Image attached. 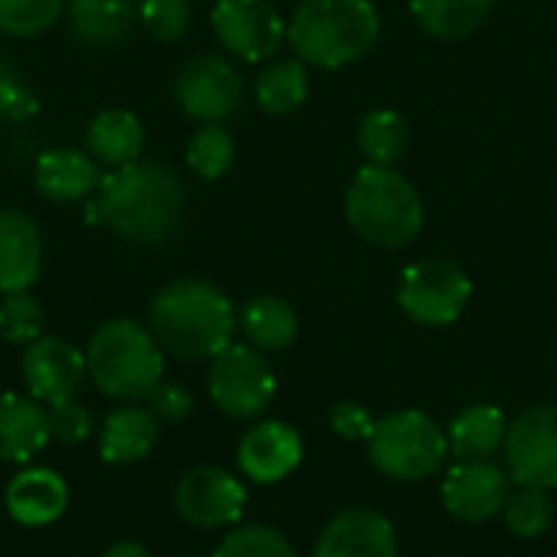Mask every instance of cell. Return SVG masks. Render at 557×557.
Instances as JSON below:
<instances>
[{
  "mask_svg": "<svg viewBox=\"0 0 557 557\" xmlns=\"http://www.w3.org/2000/svg\"><path fill=\"white\" fill-rule=\"evenodd\" d=\"M183 202V183L170 166L134 160L101 176L95 209L117 238L131 245H160L176 232Z\"/></svg>",
  "mask_w": 557,
  "mask_h": 557,
  "instance_id": "obj_1",
  "label": "cell"
},
{
  "mask_svg": "<svg viewBox=\"0 0 557 557\" xmlns=\"http://www.w3.org/2000/svg\"><path fill=\"white\" fill-rule=\"evenodd\" d=\"M147 326L163 352L196 362L219 356L232 343L235 310L215 284L183 277L153 294Z\"/></svg>",
  "mask_w": 557,
  "mask_h": 557,
  "instance_id": "obj_2",
  "label": "cell"
},
{
  "mask_svg": "<svg viewBox=\"0 0 557 557\" xmlns=\"http://www.w3.org/2000/svg\"><path fill=\"white\" fill-rule=\"evenodd\" d=\"M85 369L91 385L124 405H140L163 382V349L150 326L117 317L101 323L85 349Z\"/></svg>",
  "mask_w": 557,
  "mask_h": 557,
  "instance_id": "obj_3",
  "label": "cell"
},
{
  "mask_svg": "<svg viewBox=\"0 0 557 557\" xmlns=\"http://www.w3.org/2000/svg\"><path fill=\"white\" fill-rule=\"evenodd\" d=\"M379 10L372 0H300L287 39L297 59L320 69H343L379 42Z\"/></svg>",
  "mask_w": 557,
  "mask_h": 557,
  "instance_id": "obj_4",
  "label": "cell"
},
{
  "mask_svg": "<svg viewBox=\"0 0 557 557\" xmlns=\"http://www.w3.org/2000/svg\"><path fill=\"white\" fill-rule=\"evenodd\" d=\"M346 219L369 245L401 248L424 225V202L414 183L395 166H362L346 193Z\"/></svg>",
  "mask_w": 557,
  "mask_h": 557,
  "instance_id": "obj_5",
  "label": "cell"
},
{
  "mask_svg": "<svg viewBox=\"0 0 557 557\" xmlns=\"http://www.w3.org/2000/svg\"><path fill=\"white\" fill-rule=\"evenodd\" d=\"M366 444L372 467L398 483L434 476L450 454L447 431L424 411H395L379 418Z\"/></svg>",
  "mask_w": 557,
  "mask_h": 557,
  "instance_id": "obj_6",
  "label": "cell"
},
{
  "mask_svg": "<svg viewBox=\"0 0 557 557\" xmlns=\"http://www.w3.org/2000/svg\"><path fill=\"white\" fill-rule=\"evenodd\" d=\"M209 398L232 421H251L264 414L277 392L271 362L255 346L228 343L219 356L209 359Z\"/></svg>",
  "mask_w": 557,
  "mask_h": 557,
  "instance_id": "obj_7",
  "label": "cell"
},
{
  "mask_svg": "<svg viewBox=\"0 0 557 557\" xmlns=\"http://www.w3.org/2000/svg\"><path fill=\"white\" fill-rule=\"evenodd\" d=\"M470 274L447 258H424L405 268L398 284L401 310L421 326H450L470 304Z\"/></svg>",
  "mask_w": 557,
  "mask_h": 557,
  "instance_id": "obj_8",
  "label": "cell"
},
{
  "mask_svg": "<svg viewBox=\"0 0 557 557\" xmlns=\"http://www.w3.org/2000/svg\"><path fill=\"white\" fill-rule=\"evenodd\" d=\"M506 473L519 486L557 490V408L522 411L506 431Z\"/></svg>",
  "mask_w": 557,
  "mask_h": 557,
  "instance_id": "obj_9",
  "label": "cell"
},
{
  "mask_svg": "<svg viewBox=\"0 0 557 557\" xmlns=\"http://www.w3.org/2000/svg\"><path fill=\"white\" fill-rule=\"evenodd\" d=\"M173 95L186 117L202 124H219L242 108L245 82L232 62L219 55H196L180 69Z\"/></svg>",
  "mask_w": 557,
  "mask_h": 557,
  "instance_id": "obj_10",
  "label": "cell"
},
{
  "mask_svg": "<svg viewBox=\"0 0 557 557\" xmlns=\"http://www.w3.org/2000/svg\"><path fill=\"white\" fill-rule=\"evenodd\" d=\"M176 512L193 529H232L248 503V493L238 476L222 467H193L173 493Z\"/></svg>",
  "mask_w": 557,
  "mask_h": 557,
  "instance_id": "obj_11",
  "label": "cell"
},
{
  "mask_svg": "<svg viewBox=\"0 0 557 557\" xmlns=\"http://www.w3.org/2000/svg\"><path fill=\"white\" fill-rule=\"evenodd\" d=\"M212 29L245 62L271 59L287 39V23L268 0H219L212 7Z\"/></svg>",
  "mask_w": 557,
  "mask_h": 557,
  "instance_id": "obj_12",
  "label": "cell"
},
{
  "mask_svg": "<svg viewBox=\"0 0 557 557\" xmlns=\"http://www.w3.org/2000/svg\"><path fill=\"white\" fill-rule=\"evenodd\" d=\"M20 372H23L29 398H36L46 408L72 401L82 382L88 379L85 352L75 349L62 336H39L36 343H29L23 352Z\"/></svg>",
  "mask_w": 557,
  "mask_h": 557,
  "instance_id": "obj_13",
  "label": "cell"
},
{
  "mask_svg": "<svg viewBox=\"0 0 557 557\" xmlns=\"http://www.w3.org/2000/svg\"><path fill=\"white\" fill-rule=\"evenodd\" d=\"M509 473L493 460H460L441 483L444 509L460 522H490L506 509Z\"/></svg>",
  "mask_w": 557,
  "mask_h": 557,
  "instance_id": "obj_14",
  "label": "cell"
},
{
  "mask_svg": "<svg viewBox=\"0 0 557 557\" xmlns=\"http://www.w3.org/2000/svg\"><path fill=\"white\" fill-rule=\"evenodd\" d=\"M313 557H398V539L382 512L356 506L326 522Z\"/></svg>",
  "mask_w": 557,
  "mask_h": 557,
  "instance_id": "obj_15",
  "label": "cell"
},
{
  "mask_svg": "<svg viewBox=\"0 0 557 557\" xmlns=\"http://www.w3.org/2000/svg\"><path fill=\"white\" fill-rule=\"evenodd\" d=\"M304 460L300 434L284 421H261L238 444V467L251 483L271 486L287 480Z\"/></svg>",
  "mask_w": 557,
  "mask_h": 557,
  "instance_id": "obj_16",
  "label": "cell"
},
{
  "mask_svg": "<svg viewBox=\"0 0 557 557\" xmlns=\"http://www.w3.org/2000/svg\"><path fill=\"white\" fill-rule=\"evenodd\" d=\"M3 506L16 525L46 529L69 509V483L49 467H26L7 483Z\"/></svg>",
  "mask_w": 557,
  "mask_h": 557,
  "instance_id": "obj_17",
  "label": "cell"
},
{
  "mask_svg": "<svg viewBox=\"0 0 557 557\" xmlns=\"http://www.w3.org/2000/svg\"><path fill=\"white\" fill-rule=\"evenodd\" d=\"M42 274L39 225L20 209H0V297L29 290Z\"/></svg>",
  "mask_w": 557,
  "mask_h": 557,
  "instance_id": "obj_18",
  "label": "cell"
},
{
  "mask_svg": "<svg viewBox=\"0 0 557 557\" xmlns=\"http://www.w3.org/2000/svg\"><path fill=\"white\" fill-rule=\"evenodd\" d=\"M49 408L29 395H0V463H26L49 444Z\"/></svg>",
  "mask_w": 557,
  "mask_h": 557,
  "instance_id": "obj_19",
  "label": "cell"
},
{
  "mask_svg": "<svg viewBox=\"0 0 557 557\" xmlns=\"http://www.w3.org/2000/svg\"><path fill=\"white\" fill-rule=\"evenodd\" d=\"M160 437V421L144 405H121L101 421V460L111 467L140 463Z\"/></svg>",
  "mask_w": 557,
  "mask_h": 557,
  "instance_id": "obj_20",
  "label": "cell"
},
{
  "mask_svg": "<svg viewBox=\"0 0 557 557\" xmlns=\"http://www.w3.org/2000/svg\"><path fill=\"white\" fill-rule=\"evenodd\" d=\"M69 29L78 42L108 49L121 46L137 20V0H65Z\"/></svg>",
  "mask_w": 557,
  "mask_h": 557,
  "instance_id": "obj_21",
  "label": "cell"
},
{
  "mask_svg": "<svg viewBox=\"0 0 557 557\" xmlns=\"http://www.w3.org/2000/svg\"><path fill=\"white\" fill-rule=\"evenodd\" d=\"M101 186L98 160L78 150H49L36 160V189L49 202H78Z\"/></svg>",
  "mask_w": 557,
  "mask_h": 557,
  "instance_id": "obj_22",
  "label": "cell"
},
{
  "mask_svg": "<svg viewBox=\"0 0 557 557\" xmlns=\"http://www.w3.org/2000/svg\"><path fill=\"white\" fill-rule=\"evenodd\" d=\"M506 431V414L496 405H470L450 421L447 444L460 460H490L503 450Z\"/></svg>",
  "mask_w": 557,
  "mask_h": 557,
  "instance_id": "obj_23",
  "label": "cell"
},
{
  "mask_svg": "<svg viewBox=\"0 0 557 557\" xmlns=\"http://www.w3.org/2000/svg\"><path fill=\"white\" fill-rule=\"evenodd\" d=\"M88 150L98 163L117 170L140 160L144 150V124L137 114L124 108H111L91 117L88 124Z\"/></svg>",
  "mask_w": 557,
  "mask_h": 557,
  "instance_id": "obj_24",
  "label": "cell"
},
{
  "mask_svg": "<svg viewBox=\"0 0 557 557\" xmlns=\"http://www.w3.org/2000/svg\"><path fill=\"white\" fill-rule=\"evenodd\" d=\"M238 326L248 346L261 352H281L297 339V310L281 297H255L245 304Z\"/></svg>",
  "mask_w": 557,
  "mask_h": 557,
  "instance_id": "obj_25",
  "label": "cell"
},
{
  "mask_svg": "<svg viewBox=\"0 0 557 557\" xmlns=\"http://www.w3.org/2000/svg\"><path fill=\"white\" fill-rule=\"evenodd\" d=\"M310 75L304 59H277L255 82V101L264 114H290L307 101Z\"/></svg>",
  "mask_w": 557,
  "mask_h": 557,
  "instance_id": "obj_26",
  "label": "cell"
},
{
  "mask_svg": "<svg viewBox=\"0 0 557 557\" xmlns=\"http://www.w3.org/2000/svg\"><path fill=\"white\" fill-rule=\"evenodd\" d=\"M408 144H411V127L392 108L369 111L359 124V150L375 166H395L405 157Z\"/></svg>",
  "mask_w": 557,
  "mask_h": 557,
  "instance_id": "obj_27",
  "label": "cell"
},
{
  "mask_svg": "<svg viewBox=\"0 0 557 557\" xmlns=\"http://www.w3.org/2000/svg\"><path fill=\"white\" fill-rule=\"evenodd\" d=\"M490 7L493 0H411L418 23L441 39L470 36L490 16Z\"/></svg>",
  "mask_w": 557,
  "mask_h": 557,
  "instance_id": "obj_28",
  "label": "cell"
},
{
  "mask_svg": "<svg viewBox=\"0 0 557 557\" xmlns=\"http://www.w3.org/2000/svg\"><path fill=\"white\" fill-rule=\"evenodd\" d=\"M235 137L222 124H202L186 144V166L199 180H222L235 166Z\"/></svg>",
  "mask_w": 557,
  "mask_h": 557,
  "instance_id": "obj_29",
  "label": "cell"
},
{
  "mask_svg": "<svg viewBox=\"0 0 557 557\" xmlns=\"http://www.w3.org/2000/svg\"><path fill=\"white\" fill-rule=\"evenodd\" d=\"M503 512H506L509 532L516 539H525V542L542 539L555 522L552 496H548V490H539V486H519L516 493H509Z\"/></svg>",
  "mask_w": 557,
  "mask_h": 557,
  "instance_id": "obj_30",
  "label": "cell"
},
{
  "mask_svg": "<svg viewBox=\"0 0 557 557\" xmlns=\"http://www.w3.org/2000/svg\"><path fill=\"white\" fill-rule=\"evenodd\" d=\"M42 326H46V310L29 290L0 297V339L3 343L29 346L42 336Z\"/></svg>",
  "mask_w": 557,
  "mask_h": 557,
  "instance_id": "obj_31",
  "label": "cell"
},
{
  "mask_svg": "<svg viewBox=\"0 0 557 557\" xmlns=\"http://www.w3.org/2000/svg\"><path fill=\"white\" fill-rule=\"evenodd\" d=\"M212 557H297V548L271 525H242L219 542Z\"/></svg>",
  "mask_w": 557,
  "mask_h": 557,
  "instance_id": "obj_32",
  "label": "cell"
},
{
  "mask_svg": "<svg viewBox=\"0 0 557 557\" xmlns=\"http://www.w3.org/2000/svg\"><path fill=\"white\" fill-rule=\"evenodd\" d=\"M65 0H0V33L7 36H39L49 29Z\"/></svg>",
  "mask_w": 557,
  "mask_h": 557,
  "instance_id": "obj_33",
  "label": "cell"
},
{
  "mask_svg": "<svg viewBox=\"0 0 557 557\" xmlns=\"http://www.w3.org/2000/svg\"><path fill=\"white\" fill-rule=\"evenodd\" d=\"M137 20L153 39L173 42L186 36L193 23V10L189 0H137Z\"/></svg>",
  "mask_w": 557,
  "mask_h": 557,
  "instance_id": "obj_34",
  "label": "cell"
},
{
  "mask_svg": "<svg viewBox=\"0 0 557 557\" xmlns=\"http://www.w3.org/2000/svg\"><path fill=\"white\" fill-rule=\"evenodd\" d=\"M91 431H95V414L85 405H78L75 398L49 408V434H52V441L82 444V441L91 437Z\"/></svg>",
  "mask_w": 557,
  "mask_h": 557,
  "instance_id": "obj_35",
  "label": "cell"
},
{
  "mask_svg": "<svg viewBox=\"0 0 557 557\" xmlns=\"http://www.w3.org/2000/svg\"><path fill=\"white\" fill-rule=\"evenodd\" d=\"M36 111V95L20 78L13 62L0 52V121L3 117H29Z\"/></svg>",
  "mask_w": 557,
  "mask_h": 557,
  "instance_id": "obj_36",
  "label": "cell"
},
{
  "mask_svg": "<svg viewBox=\"0 0 557 557\" xmlns=\"http://www.w3.org/2000/svg\"><path fill=\"white\" fill-rule=\"evenodd\" d=\"M150 411L157 414V421H166V424H176V421H186L189 411H193V395L176 385V382H160L153 388V395L147 398Z\"/></svg>",
  "mask_w": 557,
  "mask_h": 557,
  "instance_id": "obj_37",
  "label": "cell"
},
{
  "mask_svg": "<svg viewBox=\"0 0 557 557\" xmlns=\"http://www.w3.org/2000/svg\"><path fill=\"white\" fill-rule=\"evenodd\" d=\"M330 428L343 441H369V434L375 428V418L359 401H339L330 411Z\"/></svg>",
  "mask_w": 557,
  "mask_h": 557,
  "instance_id": "obj_38",
  "label": "cell"
},
{
  "mask_svg": "<svg viewBox=\"0 0 557 557\" xmlns=\"http://www.w3.org/2000/svg\"><path fill=\"white\" fill-rule=\"evenodd\" d=\"M101 557H153L140 542H114V545H108L104 548V555Z\"/></svg>",
  "mask_w": 557,
  "mask_h": 557,
  "instance_id": "obj_39",
  "label": "cell"
}]
</instances>
